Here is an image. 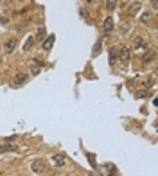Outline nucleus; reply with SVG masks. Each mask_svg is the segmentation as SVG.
Segmentation results:
<instances>
[{
    "label": "nucleus",
    "instance_id": "obj_17",
    "mask_svg": "<svg viewBox=\"0 0 158 176\" xmlns=\"http://www.w3.org/2000/svg\"><path fill=\"white\" fill-rule=\"evenodd\" d=\"M36 36H38V38H43V36H45V27H40V29H38V34H36Z\"/></svg>",
    "mask_w": 158,
    "mask_h": 176
},
{
    "label": "nucleus",
    "instance_id": "obj_10",
    "mask_svg": "<svg viewBox=\"0 0 158 176\" xmlns=\"http://www.w3.org/2000/svg\"><path fill=\"white\" fill-rule=\"evenodd\" d=\"M52 162H54V165H61L65 163V154H54V157H52Z\"/></svg>",
    "mask_w": 158,
    "mask_h": 176
},
{
    "label": "nucleus",
    "instance_id": "obj_1",
    "mask_svg": "<svg viewBox=\"0 0 158 176\" xmlns=\"http://www.w3.org/2000/svg\"><path fill=\"white\" fill-rule=\"evenodd\" d=\"M101 173L104 176H115L117 174V167L113 163H104V165H101Z\"/></svg>",
    "mask_w": 158,
    "mask_h": 176
},
{
    "label": "nucleus",
    "instance_id": "obj_3",
    "mask_svg": "<svg viewBox=\"0 0 158 176\" xmlns=\"http://www.w3.org/2000/svg\"><path fill=\"white\" fill-rule=\"evenodd\" d=\"M102 31H104V34H110L113 31V18L111 16H106V20L102 24Z\"/></svg>",
    "mask_w": 158,
    "mask_h": 176
},
{
    "label": "nucleus",
    "instance_id": "obj_14",
    "mask_svg": "<svg viewBox=\"0 0 158 176\" xmlns=\"http://www.w3.org/2000/svg\"><path fill=\"white\" fill-rule=\"evenodd\" d=\"M106 7L110 9V11H113V9L117 7V0H106Z\"/></svg>",
    "mask_w": 158,
    "mask_h": 176
},
{
    "label": "nucleus",
    "instance_id": "obj_6",
    "mask_svg": "<svg viewBox=\"0 0 158 176\" xmlns=\"http://www.w3.org/2000/svg\"><path fill=\"white\" fill-rule=\"evenodd\" d=\"M15 47H16V40H7L6 43H4V52L6 54H11L13 50H15Z\"/></svg>",
    "mask_w": 158,
    "mask_h": 176
},
{
    "label": "nucleus",
    "instance_id": "obj_22",
    "mask_svg": "<svg viewBox=\"0 0 158 176\" xmlns=\"http://www.w3.org/2000/svg\"><path fill=\"white\" fill-rule=\"evenodd\" d=\"M90 176H95V174H90Z\"/></svg>",
    "mask_w": 158,
    "mask_h": 176
},
{
    "label": "nucleus",
    "instance_id": "obj_9",
    "mask_svg": "<svg viewBox=\"0 0 158 176\" xmlns=\"http://www.w3.org/2000/svg\"><path fill=\"white\" fill-rule=\"evenodd\" d=\"M153 59H155V52L153 50H147V52L142 56V63H151Z\"/></svg>",
    "mask_w": 158,
    "mask_h": 176
},
{
    "label": "nucleus",
    "instance_id": "obj_13",
    "mask_svg": "<svg viewBox=\"0 0 158 176\" xmlns=\"http://www.w3.org/2000/svg\"><path fill=\"white\" fill-rule=\"evenodd\" d=\"M33 45H34V38H33V36H29V38L25 40V45H24V50H29V49L33 47Z\"/></svg>",
    "mask_w": 158,
    "mask_h": 176
},
{
    "label": "nucleus",
    "instance_id": "obj_8",
    "mask_svg": "<svg viewBox=\"0 0 158 176\" xmlns=\"http://www.w3.org/2000/svg\"><path fill=\"white\" fill-rule=\"evenodd\" d=\"M120 59L124 61V63L129 59V49H128V45H122L120 47Z\"/></svg>",
    "mask_w": 158,
    "mask_h": 176
},
{
    "label": "nucleus",
    "instance_id": "obj_4",
    "mask_svg": "<svg viewBox=\"0 0 158 176\" xmlns=\"http://www.w3.org/2000/svg\"><path fill=\"white\" fill-rule=\"evenodd\" d=\"M31 171H33L34 174H40L41 171H43V160H34L33 165H31Z\"/></svg>",
    "mask_w": 158,
    "mask_h": 176
},
{
    "label": "nucleus",
    "instance_id": "obj_19",
    "mask_svg": "<svg viewBox=\"0 0 158 176\" xmlns=\"http://www.w3.org/2000/svg\"><path fill=\"white\" fill-rule=\"evenodd\" d=\"M149 18H151V13H149V11H145V13L142 15V20H144V22H147Z\"/></svg>",
    "mask_w": 158,
    "mask_h": 176
},
{
    "label": "nucleus",
    "instance_id": "obj_23",
    "mask_svg": "<svg viewBox=\"0 0 158 176\" xmlns=\"http://www.w3.org/2000/svg\"><path fill=\"white\" fill-rule=\"evenodd\" d=\"M20 2H24V0H20Z\"/></svg>",
    "mask_w": 158,
    "mask_h": 176
},
{
    "label": "nucleus",
    "instance_id": "obj_21",
    "mask_svg": "<svg viewBox=\"0 0 158 176\" xmlns=\"http://www.w3.org/2000/svg\"><path fill=\"white\" fill-rule=\"evenodd\" d=\"M85 2H92V0H85Z\"/></svg>",
    "mask_w": 158,
    "mask_h": 176
},
{
    "label": "nucleus",
    "instance_id": "obj_15",
    "mask_svg": "<svg viewBox=\"0 0 158 176\" xmlns=\"http://www.w3.org/2000/svg\"><path fill=\"white\" fill-rule=\"evenodd\" d=\"M139 9H140V2H136V4H135L131 9H129V15H135L136 11H139Z\"/></svg>",
    "mask_w": 158,
    "mask_h": 176
},
{
    "label": "nucleus",
    "instance_id": "obj_16",
    "mask_svg": "<svg viewBox=\"0 0 158 176\" xmlns=\"http://www.w3.org/2000/svg\"><path fill=\"white\" fill-rule=\"evenodd\" d=\"M110 65H115V49L110 50Z\"/></svg>",
    "mask_w": 158,
    "mask_h": 176
},
{
    "label": "nucleus",
    "instance_id": "obj_11",
    "mask_svg": "<svg viewBox=\"0 0 158 176\" xmlns=\"http://www.w3.org/2000/svg\"><path fill=\"white\" fill-rule=\"evenodd\" d=\"M11 151H16L15 144H4V146H0V153H11Z\"/></svg>",
    "mask_w": 158,
    "mask_h": 176
},
{
    "label": "nucleus",
    "instance_id": "obj_5",
    "mask_svg": "<svg viewBox=\"0 0 158 176\" xmlns=\"http://www.w3.org/2000/svg\"><path fill=\"white\" fill-rule=\"evenodd\" d=\"M133 47H135L136 50H142V49H145V47H147V43H145V40H144L142 36H136V38H135V41H133Z\"/></svg>",
    "mask_w": 158,
    "mask_h": 176
},
{
    "label": "nucleus",
    "instance_id": "obj_2",
    "mask_svg": "<svg viewBox=\"0 0 158 176\" xmlns=\"http://www.w3.org/2000/svg\"><path fill=\"white\" fill-rule=\"evenodd\" d=\"M29 79V74H25V72H20V74L13 79V86H20V85H24V83H27Z\"/></svg>",
    "mask_w": 158,
    "mask_h": 176
},
{
    "label": "nucleus",
    "instance_id": "obj_12",
    "mask_svg": "<svg viewBox=\"0 0 158 176\" xmlns=\"http://www.w3.org/2000/svg\"><path fill=\"white\" fill-rule=\"evenodd\" d=\"M101 47H102V41L99 40L97 43H95V47H93V50H92V56L95 58V56H99V52H101Z\"/></svg>",
    "mask_w": 158,
    "mask_h": 176
},
{
    "label": "nucleus",
    "instance_id": "obj_7",
    "mask_svg": "<svg viewBox=\"0 0 158 176\" xmlns=\"http://www.w3.org/2000/svg\"><path fill=\"white\" fill-rule=\"evenodd\" d=\"M54 40H56V36L50 34V36L43 41V45H41V47H43V50H50V49H52V43H54Z\"/></svg>",
    "mask_w": 158,
    "mask_h": 176
},
{
    "label": "nucleus",
    "instance_id": "obj_18",
    "mask_svg": "<svg viewBox=\"0 0 158 176\" xmlns=\"http://www.w3.org/2000/svg\"><path fill=\"white\" fill-rule=\"evenodd\" d=\"M147 95H149V92H147V90H145V92L142 90V92H139V94H136V97H139V99H142V97H147Z\"/></svg>",
    "mask_w": 158,
    "mask_h": 176
},
{
    "label": "nucleus",
    "instance_id": "obj_20",
    "mask_svg": "<svg viewBox=\"0 0 158 176\" xmlns=\"http://www.w3.org/2000/svg\"><path fill=\"white\" fill-rule=\"evenodd\" d=\"M0 65H2V58H0Z\"/></svg>",
    "mask_w": 158,
    "mask_h": 176
}]
</instances>
